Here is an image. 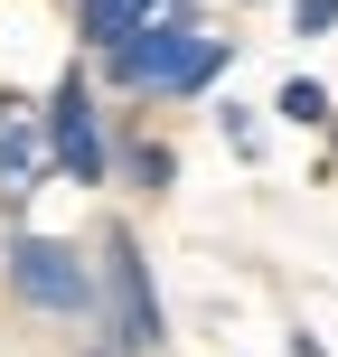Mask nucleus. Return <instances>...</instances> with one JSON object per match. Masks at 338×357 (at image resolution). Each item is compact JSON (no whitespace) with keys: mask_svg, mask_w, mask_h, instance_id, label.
<instances>
[{"mask_svg":"<svg viewBox=\"0 0 338 357\" xmlns=\"http://www.w3.org/2000/svg\"><path fill=\"white\" fill-rule=\"evenodd\" d=\"M104 310H113V348H160V291H151V264L123 226L104 235Z\"/></svg>","mask_w":338,"mask_h":357,"instance_id":"obj_3","label":"nucleus"},{"mask_svg":"<svg viewBox=\"0 0 338 357\" xmlns=\"http://www.w3.org/2000/svg\"><path fill=\"white\" fill-rule=\"evenodd\" d=\"M10 291L29 310H56V320H75V310H94V273L75 245H56V235H19L10 245Z\"/></svg>","mask_w":338,"mask_h":357,"instance_id":"obj_2","label":"nucleus"},{"mask_svg":"<svg viewBox=\"0 0 338 357\" xmlns=\"http://www.w3.org/2000/svg\"><path fill=\"white\" fill-rule=\"evenodd\" d=\"M47 151L66 178H104V132H94V94L85 75H66V85L47 94Z\"/></svg>","mask_w":338,"mask_h":357,"instance_id":"obj_4","label":"nucleus"},{"mask_svg":"<svg viewBox=\"0 0 338 357\" xmlns=\"http://www.w3.org/2000/svg\"><path fill=\"white\" fill-rule=\"evenodd\" d=\"M132 169H141V188H169V178H178V160H169L160 142H141V151H132Z\"/></svg>","mask_w":338,"mask_h":357,"instance_id":"obj_8","label":"nucleus"},{"mask_svg":"<svg viewBox=\"0 0 338 357\" xmlns=\"http://www.w3.org/2000/svg\"><path fill=\"white\" fill-rule=\"evenodd\" d=\"M38 160H47V132L19 113V94H0V197H29Z\"/></svg>","mask_w":338,"mask_h":357,"instance_id":"obj_5","label":"nucleus"},{"mask_svg":"<svg viewBox=\"0 0 338 357\" xmlns=\"http://www.w3.org/2000/svg\"><path fill=\"white\" fill-rule=\"evenodd\" d=\"M291 29H301V38H320V29H338V0H291Z\"/></svg>","mask_w":338,"mask_h":357,"instance_id":"obj_9","label":"nucleus"},{"mask_svg":"<svg viewBox=\"0 0 338 357\" xmlns=\"http://www.w3.org/2000/svg\"><path fill=\"white\" fill-rule=\"evenodd\" d=\"M113 75H123L132 94H207L216 75H226V38H207L188 10H151L141 29L123 38V47H104Z\"/></svg>","mask_w":338,"mask_h":357,"instance_id":"obj_1","label":"nucleus"},{"mask_svg":"<svg viewBox=\"0 0 338 357\" xmlns=\"http://www.w3.org/2000/svg\"><path fill=\"white\" fill-rule=\"evenodd\" d=\"M282 113H291V123H329V94L310 85V75H291V85H282Z\"/></svg>","mask_w":338,"mask_h":357,"instance_id":"obj_7","label":"nucleus"},{"mask_svg":"<svg viewBox=\"0 0 338 357\" xmlns=\"http://www.w3.org/2000/svg\"><path fill=\"white\" fill-rule=\"evenodd\" d=\"M151 10H160V0H85V38H94V47H123Z\"/></svg>","mask_w":338,"mask_h":357,"instance_id":"obj_6","label":"nucleus"}]
</instances>
